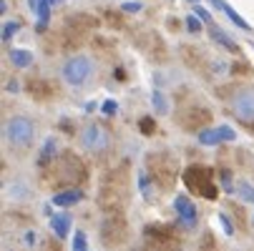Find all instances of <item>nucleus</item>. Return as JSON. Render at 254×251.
<instances>
[{
    "mask_svg": "<svg viewBox=\"0 0 254 251\" xmlns=\"http://www.w3.org/2000/svg\"><path fill=\"white\" fill-rule=\"evenodd\" d=\"M222 98L227 103V108L232 111V116L254 131V86L252 83L229 86Z\"/></svg>",
    "mask_w": 254,
    "mask_h": 251,
    "instance_id": "nucleus-1",
    "label": "nucleus"
},
{
    "mask_svg": "<svg viewBox=\"0 0 254 251\" xmlns=\"http://www.w3.org/2000/svg\"><path fill=\"white\" fill-rule=\"evenodd\" d=\"M5 141L13 151H28L33 146V138H35V123L28 116H10L5 121Z\"/></svg>",
    "mask_w": 254,
    "mask_h": 251,
    "instance_id": "nucleus-2",
    "label": "nucleus"
},
{
    "mask_svg": "<svg viewBox=\"0 0 254 251\" xmlns=\"http://www.w3.org/2000/svg\"><path fill=\"white\" fill-rule=\"evenodd\" d=\"M93 73H96V63H93L88 55H83V53L70 55V58H65V60L61 63V76H63V81L70 83V86H76V88L86 86V83L93 78Z\"/></svg>",
    "mask_w": 254,
    "mask_h": 251,
    "instance_id": "nucleus-3",
    "label": "nucleus"
},
{
    "mask_svg": "<svg viewBox=\"0 0 254 251\" xmlns=\"http://www.w3.org/2000/svg\"><path fill=\"white\" fill-rule=\"evenodd\" d=\"M181 178H184V186L191 194H199L209 201L216 199V186L211 181V171L206 166H189L184 173H181Z\"/></svg>",
    "mask_w": 254,
    "mask_h": 251,
    "instance_id": "nucleus-4",
    "label": "nucleus"
},
{
    "mask_svg": "<svg viewBox=\"0 0 254 251\" xmlns=\"http://www.w3.org/2000/svg\"><path fill=\"white\" fill-rule=\"evenodd\" d=\"M81 146L88 153H106L111 149V131L101 123H88L81 131Z\"/></svg>",
    "mask_w": 254,
    "mask_h": 251,
    "instance_id": "nucleus-5",
    "label": "nucleus"
},
{
    "mask_svg": "<svg viewBox=\"0 0 254 251\" xmlns=\"http://www.w3.org/2000/svg\"><path fill=\"white\" fill-rule=\"evenodd\" d=\"M83 176H86V168L73 153H65L58 158V178L63 184H76Z\"/></svg>",
    "mask_w": 254,
    "mask_h": 251,
    "instance_id": "nucleus-6",
    "label": "nucleus"
},
{
    "mask_svg": "<svg viewBox=\"0 0 254 251\" xmlns=\"http://www.w3.org/2000/svg\"><path fill=\"white\" fill-rule=\"evenodd\" d=\"M174 208H176V216H179L181 226H184L187 231L196 229L199 213H196V206H194V201H191L187 194H179V196L174 199Z\"/></svg>",
    "mask_w": 254,
    "mask_h": 251,
    "instance_id": "nucleus-7",
    "label": "nucleus"
},
{
    "mask_svg": "<svg viewBox=\"0 0 254 251\" xmlns=\"http://www.w3.org/2000/svg\"><path fill=\"white\" fill-rule=\"evenodd\" d=\"M237 138V131L229 128V126H219V128H204L199 133V143L204 146H214V143H224V141H234Z\"/></svg>",
    "mask_w": 254,
    "mask_h": 251,
    "instance_id": "nucleus-8",
    "label": "nucleus"
},
{
    "mask_svg": "<svg viewBox=\"0 0 254 251\" xmlns=\"http://www.w3.org/2000/svg\"><path fill=\"white\" fill-rule=\"evenodd\" d=\"M187 113L189 116H184V118H179L181 123H187L189 128H201V126H206L209 121H211V111L206 108V105H189L187 108Z\"/></svg>",
    "mask_w": 254,
    "mask_h": 251,
    "instance_id": "nucleus-9",
    "label": "nucleus"
},
{
    "mask_svg": "<svg viewBox=\"0 0 254 251\" xmlns=\"http://www.w3.org/2000/svg\"><path fill=\"white\" fill-rule=\"evenodd\" d=\"M114 234H119L124 239V221H121V216H108L103 221V241L106 244H116V236Z\"/></svg>",
    "mask_w": 254,
    "mask_h": 251,
    "instance_id": "nucleus-10",
    "label": "nucleus"
},
{
    "mask_svg": "<svg viewBox=\"0 0 254 251\" xmlns=\"http://www.w3.org/2000/svg\"><path fill=\"white\" fill-rule=\"evenodd\" d=\"M78 201H83V191L81 189H65V191H61V194L53 196V206H61V208L76 206Z\"/></svg>",
    "mask_w": 254,
    "mask_h": 251,
    "instance_id": "nucleus-11",
    "label": "nucleus"
},
{
    "mask_svg": "<svg viewBox=\"0 0 254 251\" xmlns=\"http://www.w3.org/2000/svg\"><path fill=\"white\" fill-rule=\"evenodd\" d=\"M209 38H211L216 46H222L224 50H229V53H237V50H239V46L229 38L222 28H216V25H209Z\"/></svg>",
    "mask_w": 254,
    "mask_h": 251,
    "instance_id": "nucleus-12",
    "label": "nucleus"
},
{
    "mask_svg": "<svg viewBox=\"0 0 254 251\" xmlns=\"http://www.w3.org/2000/svg\"><path fill=\"white\" fill-rule=\"evenodd\" d=\"M61 151H58V141L51 136V138H46V143H43V149H41V156H38V166L41 168H46L53 158H61L58 156Z\"/></svg>",
    "mask_w": 254,
    "mask_h": 251,
    "instance_id": "nucleus-13",
    "label": "nucleus"
},
{
    "mask_svg": "<svg viewBox=\"0 0 254 251\" xmlns=\"http://www.w3.org/2000/svg\"><path fill=\"white\" fill-rule=\"evenodd\" d=\"M51 229L58 239H65L70 231V213H56V216H51Z\"/></svg>",
    "mask_w": 254,
    "mask_h": 251,
    "instance_id": "nucleus-14",
    "label": "nucleus"
},
{
    "mask_svg": "<svg viewBox=\"0 0 254 251\" xmlns=\"http://www.w3.org/2000/svg\"><path fill=\"white\" fill-rule=\"evenodd\" d=\"M8 60L15 65V68H28L33 63V53L30 50H23V48H10L8 50Z\"/></svg>",
    "mask_w": 254,
    "mask_h": 251,
    "instance_id": "nucleus-15",
    "label": "nucleus"
},
{
    "mask_svg": "<svg viewBox=\"0 0 254 251\" xmlns=\"http://www.w3.org/2000/svg\"><path fill=\"white\" fill-rule=\"evenodd\" d=\"M5 194H8V199H13V201H18V199H28L30 194H28V186H25V181H13V184H8V189H5Z\"/></svg>",
    "mask_w": 254,
    "mask_h": 251,
    "instance_id": "nucleus-16",
    "label": "nucleus"
},
{
    "mask_svg": "<svg viewBox=\"0 0 254 251\" xmlns=\"http://www.w3.org/2000/svg\"><path fill=\"white\" fill-rule=\"evenodd\" d=\"M222 10L227 13V18H229V20H232V23H234L237 28H242V30H247V33L252 30V25H249V23H247V20H244V18H242V15L237 13V10H234V8H232L229 3H224V5H222Z\"/></svg>",
    "mask_w": 254,
    "mask_h": 251,
    "instance_id": "nucleus-17",
    "label": "nucleus"
},
{
    "mask_svg": "<svg viewBox=\"0 0 254 251\" xmlns=\"http://www.w3.org/2000/svg\"><path fill=\"white\" fill-rule=\"evenodd\" d=\"M237 191H239L242 201H247V203H254V186H252L249 181H242V184L237 186Z\"/></svg>",
    "mask_w": 254,
    "mask_h": 251,
    "instance_id": "nucleus-18",
    "label": "nucleus"
},
{
    "mask_svg": "<svg viewBox=\"0 0 254 251\" xmlns=\"http://www.w3.org/2000/svg\"><path fill=\"white\" fill-rule=\"evenodd\" d=\"M138 186H141V194H143V199H151V176L143 171L141 176H138Z\"/></svg>",
    "mask_w": 254,
    "mask_h": 251,
    "instance_id": "nucleus-19",
    "label": "nucleus"
},
{
    "mask_svg": "<svg viewBox=\"0 0 254 251\" xmlns=\"http://www.w3.org/2000/svg\"><path fill=\"white\" fill-rule=\"evenodd\" d=\"M18 30H20V23H18V20H8V23L3 25V41L8 43V41L13 38V35L18 33Z\"/></svg>",
    "mask_w": 254,
    "mask_h": 251,
    "instance_id": "nucleus-20",
    "label": "nucleus"
},
{
    "mask_svg": "<svg viewBox=\"0 0 254 251\" xmlns=\"http://www.w3.org/2000/svg\"><path fill=\"white\" fill-rule=\"evenodd\" d=\"M73 251H88V239L83 231H76L73 236Z\"/></svg>",
    "mask_w": 254,
    "mask_h": 251,
    "instance_id": "nucleus-21",
    "label": "nucleus"
},
{
    "mask_svg": "<svg viewBox=\"0 0 254 251\" xmlns=\"http://www.w3.org/2000/svg\"><path fill=\"white\" fill-rule=\"evenodd\" d=\"M219 181H222V189H224L227 194H232V191H234V186H232V176H229V171H227V168H222V171H219Z\"/></svg>",
    "mask_w": 254,
    "mask_h": 251,
    "instance_id": "nucleus-22",
    "label": "nucleus"
},
{
    "mask_svg": "<svg viewBox=\"0 0 254 251\" xmlns=\"http://www.w3.org/2000/svg\"><path fill=\"white\" fill-rule=\"evenodd\" d=\"M138 128L146 133V136H151L154 133V128H156V123H154V118H149V116H143L141 121H138Z\"/></svg>",
    "mask_w": 254,
    "mask_h": 251,
    "instance_id": "nucleus-23",
    "label": "nucleus"
},
{
    "mask_svg": "<svg viewBox=\"0 0 254 251\" xmlns=\"http://www.w3.org/2000/svg\"><path fill=\"white\" fill-rule=\"evenodd\" d=\"M219 224H222V229H224L227 236H234V224H232V219L227 216V213H219Z\"/></svg>",
    "mask_w": 254,
    "mask_h": 251,
    "instance_id": "nucleus-24",
    "label": "nucleus"
},
{
    "mask_svg": "<svg viewBox=\"0 0 254 251\" xmlns=\"http://www.w3.org/2000/svg\"><path fill=\"white\" fill-rule=\"evenodd\" d=\"M194 15H196L201 23H206V25H214V23H211V15H209V10H204L201 5H194Z\"/></svg>",
    "mask_w": 254,
    "mask_h": 251,
    "instance_id": "nucleus-25",
    "label": "nucleus"
},
{
    "mask_svg": "<svg viewBox=\"0 0 254 251\" xmlns=\"http://www.w3.org/2000/svg\"><path fill=\"white\" fill-rule=\"evenodd\" d=\"M187 30H189V33H199V30H201V20H199L196 15H189V18H187Z\"/></svg>",
    "mask_w": 254,
    "mask_h": 251,
    "instance_id": "nucleus-26",
    "label": "nucleus"
},
{
    "mask_svg": "<svg viewBox=\"0 0 254 251\" xmlns=\"http://www.w3.org/2000/svg\"><path fill=\"white\" fill-rule=\"evenodd\" d=\"M154 105H156V111H161V113H166V100H164V96L159 93V91H154Z\"/></svg>",
    "mask_w": 254,
    "mask_h": 251,
    "instance_id": "nucleus-27",
    "label": "nucleus"
},
{
    "mask_svg": "<svg viewBox=\"0 0 254 251\" xmlns=\"http://www.w3.org/2000/svg\"><path fill=\"white\" fill-rule=\"evenodd\" d=\"M101 111H103L106 116H114V113H116V100H103Z\"/></svg>",
    "mask_w": 254,
    "mask_h": 251,
    "instance_id": "nucleus-28",
    "label": "nucleus"
},
{
    "mask_svg": "<svg viewBox=\"0 0 254 251\" xmlns=\"http://www.w3.org/2000/svg\"><path fill=\"white\" fill-rule=\"evenodd\" d=\"M121 10L124 13H138L141 10V3H121Z\"/></svg>",
    "mask_w": 254,
    "mask_h": 251,
    "instance_id": "nucleus-29",
    "label": "nucleus"
},
{
    "mask_svg": "<svg viewBox=\"0 0 254 251\" xmlns=\"http://www.w3.org/2000/svg\"><path fill=\"white\" fill-rule=\"evenodd\" d=\"M28 3H30V10L35 13V10H38V8H41V3H43V0H28Z\"/></svg>",
    "mask_w": 254,
    "mask_h": 251,
    "instance_id": "nucleus-30",
    "label": "nucleus"
},
{
    "mask_svg": "<svg viewBox=\"0 0 254 251\" xmlns=\"http://www.w3.org/2000/svg\"><path fill=\"white\" fill-rule=\"evenodd\" d=\"M8 91H10V93H18L20 88H18V83H15V81H10V83H8Z\"/></svg>",
    "mask_w": 254,
    "mask_h": 251,
    "instance_id": "nucleus-31",
    "label": "nucleus"
},
{
    "mask_svg": "<svg viewBox=\"0 0 254 251\" xmlns=\"http://www.w3.org/2000/svg\"><path fill=\"white\" fill-rule=\"evenodd\" d=\"M209 3H211L214 8H219V10H222V5H224V0H209Z\"/></svg>",
    "mask_w": 254,
    "mask_h": 251,
    "instance_id": "nucleus-32",
    "label": "nucleus"
},
{
    "mask_svg": "<svg viewBox=\"0 0 254 251\" xmlns=\"http://www.w3.org/2000/svg\"><path fill=\"white\" fill-rule=\"evenodd\" d=\"M8 10V0H0V13H5Z\"/></svg>",
    "mask_w": 254,
    "mask_h": 251,
    "instance_id": "nucleus-33",
    "label": "nucleus"
},
{
    "mask_svg": "<svg viewBox=\"0 0 254 251\" xmlns=\"http://www.w3.org/2000/svg\"><path fill=\"white\" fill-rule=\"evenodd\" d=\"M51 3H61V0H51Z\"/></svg>",
    "mask_w": 254,
    "mask_h": 251,
    "instance_id": "nucleus-34",
    "label": "nucleus"
},
{
    "mask_svg": "<svg viewBox=\"0 0 254 251\" xmlns=\"http://www.w3.org/2000/svg\"><path fill=\"white\" fill-rule=\"evenodd\" d=\"M159 251H169V249H159Z\"/></svg>",
    "mask_w": 254,
    "mask_h": 251,
    "instance_id": "nucleus-35",
    "label": "nucleus"
}]
</instances>
